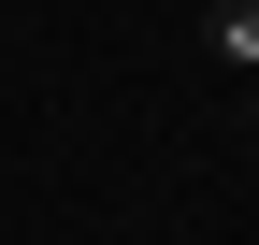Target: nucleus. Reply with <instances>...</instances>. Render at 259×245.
<instances>
[{
    "label": "nucleus",
    "mask_w": 259,
    "mask_h": 245,
    "mask_svg": "<svg viewBox=\"0 0 259 245\" xmlns=\"http://www.w3.org/2000/svg\"><path fill=\"white\" fill-rule=\"evenodd\" d=\"M202 44H216V72H259V0H216Z\"/></svg>",
    "instance_id": "obj_1"
}]
</instances>
